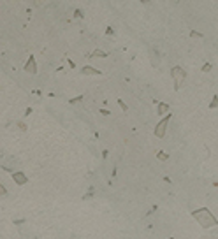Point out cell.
I'll list each match as a JSON object with an SVG mask.
<instances>
[{
  "label": "cell",
  "instance_id": "6da1fadb",
  "mask_svg": "<svg viewBox=\"0 0 218 239\" xmlns=\"http://www.w3.org/2000/svg\"><path fill=\"white\" fill-rule=\"evenodd\" d=\"M194 216H195V220H197L202 227H213V225H216V218H215L206 208L194 211Z\"/></svg>",
  "mask_w": 218,
  "mask_h": 239
},
{
  "label": "cell",
  "instance_id": "7a4b0ae2",
  "mask_svg": "<svg viewBox=\"0 0 218 239\" xmlns=\"http://www.w3.org/2000/svg\"><path fill=\"white\" fill-rule=\"evenodd\" d=\"M171 74H173V77L176 79V88H180V86H181V83L185 81L187 74L183 72V69H181V67H174V69L171 70Z\"/></svg>",
  "mask_w": 218,
  "mask_h": 239
},
{
  "label": "cell",
  "instance_id": "3957f363",
  "mask_svg": "<svg viewBox=\"0 0 218 239\" xmlns=\"http://www.w3.org/2000/svg\"><path fill=\"white\" fill-rule=\"evenodd\" d=\"M169 120H171V114H167L166 118H164V120L157 125V128H155V135H157V137H164V134H166V128H167Z\"/></svg>",
  "mask_w": 218,
  "mask_h": 239
},
{
  "label": "cell",
  "instance_id": "277c9868",
  "mask_svg": "<svg viewBox=\"0 0 218 239\" xmlns=\"http://www.w3.org/2000/svg\"><path fill=\"white\" fill-rule=\"evenodd\" d=\"M13 178H14V181L20 183V185H25V183H27V176H25L23 172H14Z\"/></svg>",
  "mask_w": 218,
  "mask_h": 239
},
{
  "label": "cell",
  "instance_id": "5b68a950",
  "mask_svg": "<svg viewBox=\"0 0 218 239\" xmlns=\"http://www.w3.org/2000/svg\"><path fill=\"white\" fill-rule=\"evenodd\" d=\"M25 70H27V72H30V74H34V72L37 70V65H35L34 58H30V60H28V63L25 65Z\"/></svg>",
  "mask_w": 218,
  "mask_h": 239
},
{
  "label": "cell",
  "instance_id": "8992f818",
  "mask_svg": "<svg viewBox=\"0 0 218 239\" xmlns=\"http://www.w3.org/2000/svg\"><path fill=\"white\" fill-rule=\"evenodd\" d=\"M83 74H100V70L93 69V67H85L83 69Z\"/></svg>",
  "mask_w": 218,
  "mask_h": 239
},
{
  "label": "cell",
  "instance_id": "52a82bcc",
  "mask_svg": "<svg viewBox=\"0 0 218 239\" xmlns=\"http://www.w3.org/2000/svg\"><path fill=\"white\" fill-rule=\"evenodd\" d=\"M169 111V106L167 104H160L158 106V114H164V113H167Z\"/></svg>",
  "mask_w": 218,
  "mask_h": 239
},
{
  "label": "cell",
  "instance_id": "ba28073f",
  "mask_svg": "<svg viewBox=\"0 0 218 239\" xmlns=\"http://www.w3.org/2000/svg\"><path fill=\"white\" fill-rule=\"evenodd\" d=\"M34 2H35V6H37V7H41V6H44V4L48 2V0H34Z\"/></svg>",
  "mask_w": 218,
  "mask_h": 239
},
{
  "label": "cell",
  "instance_id": "9c48e42d",
  "mask_svg": "<svg viewBox=\"0 0 218 239\" xmlns=\"http://www.w3.org/2000/svg\"><path fill=\"white\" fill-rule=\"evenodd\" d=\"M92 56H106V53H104V51H95Z\"/></svg>",
  "mask_w": 218,
  "mask_h": 239
},
{
  "label": "cell",
  "instance_id": "30bf717a",
  "mask_svg": "<svg viewBox=\"0 0 218 239\" xmlns=\"http://www.w3.org/2000/svg\"><path fill=\"white\" fill-rule=\"evenodd\" d=\"M158 158H160V160H167V155L160 151V153H158Z\"/></svg>",
  "mask_w": 218,
  "mask_h": 239
},
{
  "label": "cell",
  "instance_id": "8fae6325",
  "mask_svg": "<svg viewBox=\"0 0 218 239\" xmlns=\"http://www.w3.org/2000/svg\"><path fill=\"white\" fill-rule=\"evenodd\" d=\"M211 107H218V99H216V97H215V102L211 104Z\"/></svg>",
  "mask_w": 218,
  "mask_h": 239
}]
</instances>
